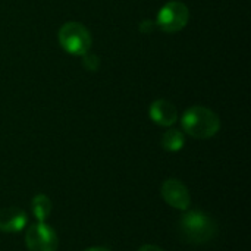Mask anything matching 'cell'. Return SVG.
I'll use <instances>...</instances> for the list:
<instances>
[{"instance_id":"7c38bea8","label":"cell","mask_w":251,"mask_h":251,"mask_svg":"<svg viewBox=\"0 0 251 251\" xmlns=\"http://www.w3.org/2000/svg\"><path fill=\"white\" fill-rule=\"evenodd\" d=\"M150 24H151L150 21L143 22V25H141V31H143V32H144V31H146V32H150V31H151V29L149 28V26H150Z\"/></svg>"},{"instance_id":"6da1fadb","label":"cell","mask_w":251,"mask_h":251,"mask_svg":"<svg viewBox=\"0 0 251 251\" xmlns=\"http://www.w3.org/2000/svg\"><path fill=\"white\" fill-rule=\"evenodd\" d=\"M182 129L193 138L206 140L218 134L221 128L219 116L203 106H194L188 109L182 116Z\"/></svg>"},{"instance_id":"4fadbf2b","label":"cell","mask_w":251,"mask_h":251,"mask_svg":"<svg viewBox=\"0 0 251 251\" xmlns=\"http://www.w3.org/2000/svg\"><path fill=\"white\" fill-rule=\"evenodd\" d=\"M84 251H110L107 250V249H104V247H91V249H87V250Z\"/></svg>"},{"instance_id":"277c9868","label":"cell","mask_w":251,"mask_h":251,"mask_svg":"<svg viewBox=\"0 0 251 251\" xmlns=\"http://www.w3.org/2000/svg\"><path fill=\"white\" fill-rule=\"evenodd\" d=\"M188 19L190 10L182 1H169L159 10L156 22L162 31L175 34L188 24Z\"/></svg>"},{"instance_id":"5b68a950","label":"cell","mask_w":251,"mask_h":251,"mask_svg":"<svg viewBox=\"0 0 251 251\" xmlns=\"http://www.w3.org/2000/svg\"><path fill=\"white\" fill-rule=\"evenodd\" d=\"M25 246L29 251H56L59 247V238L50 225L37 222L26 231Z\"/></svg>"},{"instance_id":"7a4b0ae2","label":"cell","mask_w":251,"mask_h":251,"mask_svg":"<svg viewBox=\"0 0 251 251\" xmlns=\"http://www.w3.org/2000/svg\"><path fill=\"white\" fill-rule=\"evenodd\" d=\"M179 231L188 243L203 244L209 243L218 234V224L210 215L191 210L179 219Z\"/></svg>"},{"instance_id":"ba28073f","label":"cell","mask_w":251,"mask_h":251,"mask_svg":"<svg viewBox=\"0 0 251 251\" xmlns=\"http://www.w3.org/2000/svg\"><path fill=\"white\" fill-rule=\"evenodd\" d=\"M150 118L162 126H171L178 119V110L168 100H156L150 106Z\"/></svg>"},{"instance_id":"9c48e42d","label":"cell","mask_w":251,"mask_h":251,"mask_svg":"<svg viewBox=\"0 0 251 251\" xmlns=\"http://www.w3.org/2000/svg\"><path fill=\"white\" fill-rule=\"evenodd\" d=\"M31 210L38 222H44L51 213V200L46 194H37L31 201Z\"/></svg>"},{"instance_id":"52a82bcc","label":"cell","mask_w":251,"mask_h":251,"mask_svg":"<svg viewBox=\"0 0 251 251\" xmlns=\"http://www.w3.org/2000/svg\"><path fill=\"white\" fill-rule=\"evenodd\" d=\"M26 213L18 207H7L0 210V231L6 234H15L26 226Z\"/></svg>"},{"instance_id":"8fae6325","label":"cell","mask_w":251,"mask_h":251,"mask_svg":"<svg viewBox=\"0 0 251 251\" xmlns=\"http://www.w3.org/2000/svg\"><path fill=\"white\" fill-rule=\"evenodd\" d=\"M138 251H165L163 249H160V247H157V246H154V244H146V246H143L141 249Z\"/></svg>"},{"instance_id":"3957f363","label":"cell","mask_w":251,"mask_h":251,"mask_svg":"<svg viewBox=\"0 0 251 251\" xmlns=\"http://www.w3.org/2000/svg\"><path fill=\"white\" fill-rule=\"evenodd\" d=\"M59 43L68 53L82 56L91 47V35L82 24L66 22L59 31Z\"/></svg>"},{"instance_id":"8992f818","label":"cell","mask_w":251,"mask_h":251,"mask_svg":"<svg viewBox=\"0 0 251 251\" xmlns=\"http://www.w3.org/2000/svg\"><path fill=\"white\" fill-rule=\"evenodd\" d=\"M163 200L178 210H187L191 204V196L188 188L179 179H166L162 185Z\"/></svg>"},{"instance_id":"30bf717a","label":"cell","mask_w":251,"mask_h":251,"mask_svg":"<svg viewBox=\"0 0 251 251\" xmlns=\"http://www.w3.org/2000/svg\"><path fill=\"white\" fill-rule=\"evenodd\" d=\"M185 144L184 134L179 129H169L162 137V146L166 151H179Z\"/></svg>"}]
</instances>
